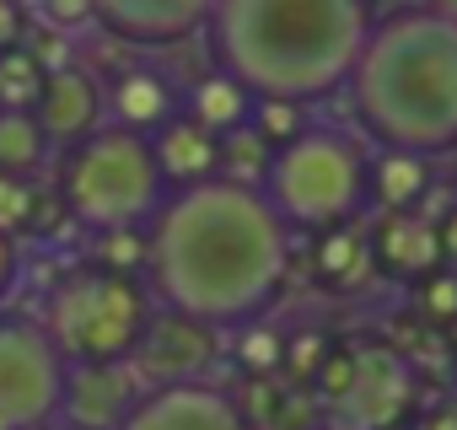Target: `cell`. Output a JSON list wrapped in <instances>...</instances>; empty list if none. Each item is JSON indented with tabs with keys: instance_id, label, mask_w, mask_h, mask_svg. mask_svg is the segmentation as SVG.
<instances>
[{
	"instance_id": "obj_10",
	"label": "cell",
	"mask_w": 457,
	"mask_h": 430,
	"mask_svg": "<svg viewBox=\"0 0 457 430\" xmlns=\"http://www.w3.org/2000/svg\"><path fill=\"white\" fill-rule=\"evenodd\" d=\"M97 28L113 33L119 44L140 49H167L210 28L215 0H92Z\"/></svg>"
},
{
	"instance_id": "obj_35",
	"label": "cell",
	"mask_w": 457,
	"mask_h": 430,
	"mask_svg": "<svg viewBox=\"0 0 457 430\" xmlns=\"http://www.w3.org/2000/svg\"><path fill=\"white\" fill-rule=\"evenodd\" d=\"M420 12H430V17H441V22L457 28V0H420Z\"/></svg>"
},
{
	"instance_id": "obj_15",
	"label": "cell",
	"mask_w": 457,
	"mask_h": 430,
	"mask_svg": "<svg viewBox=\"0 0 457 430\" xmlns=\"http://www.w3.org/2000/svg\"><path fill=\"white\" fill-rule=\"evenodd\" d=\"M108 119H113L119 129L156 135L162 124L178 119V97H172V87H167L156 70H124V76L108 87Z\"/></svg>"
},
{
	"instance_id": "obj_1",
	"label": "cell",
	"mask_w": 457,
	"mask_h": 430,
	"mask_svg": "<svg viewBox=\"0 0 457 430\" xmlns=\"http://www.w3.org/2000/svg\"><path fill=\"white\" fill-rule=\"evenodd\" d=\"M291 269V227L264 188L210 178L172 188L151 221V296L210 328L253 323Z\"/></svg>"
},
{
	"instance_id": "obj_5",
	"label": "cell",
	"mask_w": 457,
	"mask_h": 430,
	"mask_svg": "<svg viewBox=\"0 0 457 430\" xmlns=\"http://www.w3.org/2000/svg\"><path fill=\"white\" fill-rule=\"evenodd\" d=\"M264 194L286 215V227L334 232L350 227L361 204L371 199V161L339 129H302L275 151Z\"/></svg>"
},
{
	"instance_id": "obj_2",
	"label": "cell",
	"mask_w": 457,
	"mask_h": 430,
	"mask_svg": "<svg viewBox=\"0 0 457 430\" xmlns=\"http://www.w3.org/2000/svg\"><path fill=\"white\" fill-rule=\"evenodd\" d=\"M377 22L371 0H215L210 49L259 103L307 108L350 87Z\"/></svg>"
},
{
	"instance_id": "obj_11",
	"label": "cell",
	"mask_w": 457,
	"mask_h": 430,
	"mask_svg": "<svg viewBox=\"0 0 457 430\" xmlns=\"http://www.w3.org/2000/svg\"><path fill=\"white\" fill-rule=\"evenodd\" d=\"M124 430H253V425L243 403L215 382H183V387H151Z\"/></svg>"
},
{
	"instance_id": "obj_37",
	"label": "cell",
	"mask_w": 457,
	"mask_h": 430,
	"mask_svg": "<svg viewBox=\"0 0 457 430\" xmlns=\"http://www.w3.org/2000/svg\"><path fill=\"white\" fill-rule=\"evenodd\" d=\"M452 344H457V323H452Z\"/></svg>"
},
{
	"instance_id": "obj_32",
	"label": "cell",
	"mask_w": 457,
	"mask_h": 430,
	"mask_svg": "<svg viewBox=\"0 0 457 430\" xmlns=\"http://www.w3.org/2000/svg\"><path fill=\"white\" fill-rule=\"evenodd\" d=\"M22 38H28V12L17 6V0H0V54L22 49Z\"/></svg>"
},
{
	"instance_id": "obj_23",
	"label": "cell",
	"mask_w": 457,
	"mask_h": 430,
	"mask_svg": "<svg viewBox=\"0 0 457 430\" xmlns=\"http://www.w3.org/2000/svg\"><path fill=\"white\" fill-rule=\"evenodd\" d=\"M97 264L113 275H135L151 264V227L135 232H97Z\"/></svg>"
},
{
	"instance_id": "obj_31",
	"label": "cell",
	"mask_w": 457,
	"mask_h": 430,
	"mask_svg": "<svg viewBox=\"0 0 457 430\" xmlns=\"http://www.w3.org/2000/svg\"><path fill=\"white\" fill-rule=\"evenodd\" d=\"M17 280H22V248H17V237L0 232V307L17 291Z\"/></svg>"
},
{
	"instance_id": "obj_16",
	"label": "cell",
	"mask_w": 457,
	"mask_h": 430,
	"mask_svg": "<svg viewBox=\"0 0 457 430\" xmlns=\"http://www.w3.org/2000/svg\"><path fill=\"white\" fill-rule=\"evenodd\" d=\"M377 259L393 269V275H436L446 259H441V227L420 221V215H387L382 232H377Z\"/></svg>"
},
{
	"instance_id": "obj_27",
	"label": "cell",
	"mask_w": 457,
	"mask_h": 430,
	"mask_svg": "<svg viewBox=\"0 0 457 430\" xmlns=\"http://www.w3.org/2000/svg\"><path fill=\"white\" fill-rule=\"evenodd\" d=\"M334 350H328V339L323 334H312V328H302V334H291L286 339V366L302 376V382H312L318 371H323V360H328Z\"/></svg>"
},
{
	"instance_id": "obj_24",
	"label": "cell",
	"mask_w": 457,
	"mask_h": 430,
	"mask_svg": "<svg viewBox=\"0 0 457 430\" xmlns=\"http://www.w3.org/2000/svg\"><path fill=\"white\" fill-rule=\"evenodd\" d=\"M361 264H366L361 237H355L350 227H334V232L323 237V248H318V269H323L334 285H350V280L361 275Z\"/></svg>"
},
{
	"instance_id": "obj_14",
	"label": "cell",
	"mask_w": 457,
	"mask_h": 430,
	"mask_svg": "<svg viewBox=\"0 0 457 430\" xmlns=\"http://www.w3.org/2000/svg\"><path fill=\"white\" fill-rule=\"evenodd\" d=\"M151 151H156V167H162L167 188H194V183L220 178V135H210L188 113H178L172 124H162L151 135Z\"/></svg>"
},
{
	"instance_id": "obj_38",
	"label": "cell",
	"mask_w": 457,
	"mask_h": 430,
	"mask_svg": "<svg viewBox=\"0 0 457 430\" xmlns=\"http://www.w3.org/2000/svg\"><path fill=\"white\" fill-rule=\"evenodd\" d=\"M54 430H60V425H54Z\"/></svg>"
},
{
	"instance_id": "obj_20",
	"label": "cell",
	"mask_w": 457,
	"mask_h": 430,
	"mask_svg": "<svg viewBox=\"0 0 457 430\" xmlns=\"http://www.w3.org/2000/svg\"><path fill=\"white\" fill-rule=\"evenodd\" d=\"M49 70L28 54V49H6L0 54V113H33L44 97Z\"/></svg>"
},
{
	"instance_id": "obj_26",
	"label": "cell",
	"mask_w": 457,
	"mask_h": 430,
	"mask_svg": "<svg viewBox=\"0 0 457 430\" xmlns=\"http://www.w3.org/2000/svg\"><path fill=\"white\" fill-rule=\"evenodd\" d=\"M253 129L280 151V145L296 140L307 124H302V108H296V103H259V108H253Z\"/></svg>"
},
{
	"instance_id": "obj_30",
	"label": "cell",
	"mask_w": 457,
	"mask_h": 430,
	"mask_svg": "<svg viewBox=\"0 0 457 430\" xmlns=\"http://www.w3.org/2000/svg\"><path fill=\"white\" fill-rule=\"evenodd\" d=\"M38 22L54 28V33H76V28H87V22H97V12H92V0H44V6H38Z\"/></svg>"
},
{
	"instance_id": "obj_25",
	"label": "cell",
	"mask_w": 457,
	"mask_h": 430,
	"mask_svg": "<svg viewBox=\"0 0 457 430\" xmlns=\"http://www.w3.org/2000/svg\"><path fill=\"white\" fill-rule=\"evenodd\" d=\"M33 204H38V188L28 178H12L0 172V232H17V227H33Z\"/></svg>"
},
{
	"instance_id": "obj_7",
	"label": "cell",
	"mask_w": 457,
	"mask_h": 430,
	"mask_svg": "<svg viewBox=\"0 0 457 430\" xmlns=\"http://www.w3.org/2000/svg\"><path fill=\"white\" fill-rule=\"evenodd\" d=\"M71 360L44 323L0 318V430H54Z\"/></svg>"
},
{
	"instance_id": "obj_12",
	"label": "cell",
	"mask_w": 457,
	"mask_h": 430,
	"mask_svg": "<svg viewBox=\"0 0 457 430\" xmlns=\"http://www.w3.org/2000/svg\"><path fill=\"white\" fill-rule=\"evenodd\" d=\"M33 119H38V129L49 135V145L76 151L81 140H92V135L103 129V119H108V92H103V81H97L87 65H65V70H54V76L44 81V97H38Z\"/></svg>"
},
{
	"instance_id": "obj_8",
	"label": "cell",
	"mask_w": 457,
	"mask_h": 430,
	"mask_svg": "<svg viewBox=\"0 0 457 430\" xmlns=\"http://www.w3.org/2000/svg\"><path fill=\"white\" fill-rule=\"evenodd\" d=\"M215 355H220V328H210L188 312L156 307L129 360L145 376V387H183V382H204Z\"/></svg>"
},
{
	"instance_id": "obj_34",
	"label": "cell",
	"mask_w": 457,
	"mask_h": 430,
	"mask_svg": "<svg viewBox=\"0 0 457 430\" xmlns=\"http://www.w3.org/2000/svg\"><path fill=\"white\" fill-rule=\"evenodd\" d=\"M420 430H457V403H446V409L425 414V425H420Z\"/></svg>"
},
{
	"instance_id": "obj_19",
	"label": "cell",
	"mask_w": 457,
	"mask_h": 430,
	"mask_svg": "<svg viewBox=\"0 0 457 430\" xmlns=\"http://www.w3.org/2000/svg\"><path fill=\"white\" fill-rule=\"evenodd\" d=\"M49 156V135L38 129L33 113H0V172L28 178Z\"/></svg>"
},
{
	"instance_id": "obj_13",
	"label": "cell",
	"mask_w": 457,
	"mask_h": 430,
	"mask_svg": "<svg viewBox=\"0 0 457 430\" xmlns=\"http://www.w3.org/2000/svg\"><path fill=\"white\" fill-rule=\"evenodd\" d=\"M414 398V376L393 350H355V387L345 398V419L355 430H393Z\"/></svg>"
},
{
	"instance_id": "obj_9",
	"label": "cell",
	"mask_w": 457,
	"mask_h": 430,
	"mask_svg": "<svg viewBox=\"0 0 457 430\" xmlns=\"http://www.w3.org/2000/svg\"><path fill=\"white\" fill-rule=\"evenodd\" d=\"M145 393H151V387H145V376L135 371V360L71 366L65 403H60V430H124Z\"/></svg>"
},
{
	"instance_id": "obj_22",
	"label": "cell",
	"mask_w": 457,
	"mask_h": 430,
	"mask_svg": "<svg viewBox=\"0 0 457 430\" xmlns=\"http://www.w3.org/2000/svg\"><path fill=\"white\" fill-rule=\"evenodd\" d=\"M232 355H237V366L248 371V376H270L275 366H286V339L270 328V323H243L237 328V339H232Z\"/></svg>"
},
{
	"instance_id": "obj_6",
	"label": "cell",
	"mask_w": 457,
	"mask_h": 430,
	"mask_svg": "<svg viewBox=\"0 0 457 430\" xmlns=\"http://www.w3.org/2000/svg\"><path fill=\"white\" fill-rule=\"evenodd\" d=\"M151 312V285H140L135 275H113L103 264H81L49 291L44 328L71 366H97L129 360Z\"/></svg>"
},
{
	"instance_id": "obj_33",
	"label": "cell",
	"mask_w": 457,
	"mask_h": 430,
	"mask_svg": "<svg viewBox=\"0 0 457 430\" xmlns=\"http://www.w3.org/2000/svg\"><path fill=\"white\" fill-rule=\"evenodd\" d=\"M441 259H446V264H457V210L441 221Z\"/></svg>"
},
{
	"instance_id": "obj_21",
	"label": "cell",
	"mask_w": 457,
	"mask_h": 430,
	"mask_svg": "<svg viewBox=\"0 0 457 430\" xmlns=\"http://www.w3.org/2000/svg\"><path fill=\"white\" fill-rule=\"evenodd\" d=\"M270 161H275V145H270L253 124H243L237 135H226V140H220V178H237V183L264 188Z\"/></svg>"
},
{
	"instance_id": "obj_3",
	"label": "cell",
	"mask_w": 457,
	"mask_h": 430,
	"mask_svg": "<svg viewBox=\"0 0 457 430\" xmlns=\"http://www.w3.org/2000/svg\"><path fill=\"white\" fill-rule=\"evenodd\" d=\"M345 92L382 151L425 161L457 151V28L420 6L382 17Z\"/></svg>"
},
{
	"instance_id": "obj_28",
	"label": "cell",
	"mask_w": 457,
	"mask_h": 430,
	"mask_svg": "<svg viewBox=\"0 0 457 430\" xmlns=\"http://www.w3.org/2000/svg\"><path fill=\"white\" fill-rule=\"evenodd\" d=\"M312 387H318L328 403L345 409V398H350V387H355V350H334V355L323 360V371L312 376Z\"/></svg>"
},
{
	"instance_id": "obj_18",
	"label": "cell",
	"mask_w": 457,
	"mask_h": 430,
	"mask_svg": "<svg viewBox=\"0 0 457 430\" xmlns=\"http://www.w3.org/2000/svg\"><path fill=\"white\" fill-rule=\"evenodd\" d=\"M430 172H425V156H409V151H382L371 161V199L387 210V215H409L414 199L425 194Z\"/></svg>"
},
{
	"instance_id": "obj_17",
	"label": "cell",
	"mask_w": 457,
	"mask_h": 430,
	"mask_svg": "<svg viewBox=\"0 0 457 430\" xmlns=\"http://www.w3.org/2000/svg\"><path fill=\"white\" fill-rule=\"evenodd\" d=\"M253 108H259V97L243 87V81H232V76H226V70H215V76H204L194 92H188V119L194 124H204L210 135H237L243 124H253Z\"/></svg>"
},
{
	"instance_id": "obj_36",
	"label": "cell",
	"mask_w": 457,
	"mask_h": 430,
	"mask_svg": "<svg viewBox=\"0 0 457 430\" xmlns=\"http://www.w3.org/2000/svg\"><path fill=\"white\" fill-rule=\"evenodd\" d=\"M323 430H355V425H350V419H334V425H323Z\"/></svg>"
},
{
	"instance_id": "obj_4",
	"label": "cell",
	"mask_w": 457,
	"mask_h": 430,
	"mask_svg": "<svg viewBox=\"0 0 457 430\" xmlns=\"http://www.w3.org/2000/svg\"><path fill=\"white\" fill-rule=\"evenodd\" d=\"M167 178L156 167L151 135L103 124L92 140L65 151L60 167V199L71 210V221L92 232H135L151 227L156 210L167 204Z\"/></svg>"
},
{
	"instance_id": "obj_29",
	"label": "cell",
	"mask_w": 457,
	"mask_h": 430,
	"mask_svg": "<svg viewBox=\"0 0 457 430\" xmlns=\"http://www.w3.org/2000/svg\"><path fill=\"white\" fill-rule=\"evenodd\" d=\"M420 307L441 323H457V269H436L420 285Z\"/></svg>"
}]
</instances>
